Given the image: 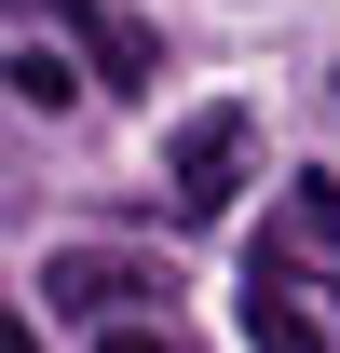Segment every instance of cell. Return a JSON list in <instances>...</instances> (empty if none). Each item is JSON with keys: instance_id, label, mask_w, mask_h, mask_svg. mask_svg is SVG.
<instances>
[{"instance_id": "52a82bcc", "label": "cell", "mask_w": 340, "mask_h": 353, "mask_svg": "<svg viewBox=\"0 0 340 353\" xmlns=\"http://www.w3.org/2000/svg\"><path fill=\"white\" fill-rule=\"evenodd\" d=\"M0 353H41V326H28V312H0Z\"/></svg>"}, {"instance_id": "5b68a950", "label": "cell", "mask_w": 340, "mask_h": 353, "mask_svg": "<svg viewBox=\"0 0 340 353\" xmlns=\"http://www.w3.org/2000/svg\"><path fill=\"white\" fill-rule=\"evenodd\" d=\"M0 82L28 95V109H68V95H82V68H68L55 41H14V54H0Z\"/></svg>"}, {"instance_id": "277c9868", "label": "cell", "mask_w": 340, "mask_h": 353, "mask_svg": "<svg viewBox=\"0 0 340 353\" xmlns=\"http://www.w3.org/2000/svg\"><path fill=\"white\" fill-rule=\"evenodd\" d=\"M245 353H327V326H313V299H299V272H286V259H258V272H245Z\"/></svg>"}, {"instance_id": "7a4b0ae2", "label": "cell", "mask_w": 340, "mask_h": 353, "mask_svg": "<svg viewBox=\"0 0 340 353\" xmlns=\"http://www.w3.org/2000/svg\"><path fill=\"white\" fill-rule=\"evenodd\" d=\"M164 176H177V218H218L245 190V109H191L177 150H164Z\"/></svg>"}, {"instance_id": "6da1fadb", "label": "cell", "mask_w": 340, "mask_h": 353, "mask_svg": "<svg viewBox=\"0 0 340 353\" xmlns=\"http://www.w3.org/2000/svg\"><path fill=\"white\" fill-rule=\"evenodd\" d=\"M14 14H41L55 41H82V82H109V95H150V82H164V41L136 28L123 0H14Z\"/></svg>"}, {"instance_id": "8992f818", "label": "cell", "mask_w": 340, "mask_h": 353, "mask_svg": "<svg viewBox=\"0 0 340 353\" xmlns=\"http://www.w3.org/2000/svg\"><path fill=\"white\" fill-rule=\"evenodd\" d=\"M95 353H177V340H164V326H109Z\"/></svg>"}, {"instance_id": "3957f363", "label": "cell", "mask_w": 340, "mask_h": 353, "mask_svg": "<svg viewBox=\"0 0 340 353\" xmlns=\"http://www.w3.org/2000/svg\"><path fill=\"white\" fill-rule=\"evenodd\" d=\"M41 299L55 312H95V326H136V299H164L136 259H95V245H68V259H41Z\"/></svg>"}]
</instances>
